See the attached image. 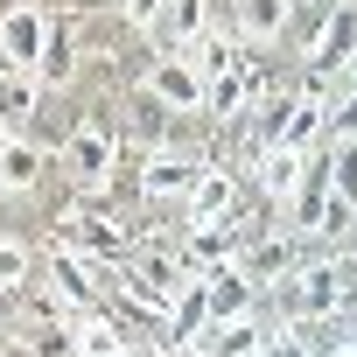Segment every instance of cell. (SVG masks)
Here are the masks:
<instances>
[{"mask_svg": "<svg viewBox=\"0 0 357 357\" xmlns=\"http://www.w3.org/2000/svg\"><path fill=\"white\" fill-rule=\"evenodd\" d=\"M119 168V133L98 119V112H77L70 140H63V175H70V197H105Z\"/></svg>", "mask_w": 357, "mask_h": 357, "instance_id": "6da1fadb", "label": "cell"}, {"mask_svg": "<svg viewBox=\"0 0 357 357\" xmlns=\"http://www.w3.org/2000/svg\"><path fill=\"white\" fill-rule=\"evenodd\" d=\"M343 301V259H308L273 287V322H322Z\"/></svg>", "mask_w": 357, "mask_h": 357, "instance_id": "7a4b0ae2", "label": "cell"}, {"mask_svg": "<svg viewBox=\"0 0 357 357\" xmlns=\"http://www.w3.org/2000/svg\"><path fill=\"white\" fill-rule=\"evenodd\" d=\"M211 175V154L204 147H161V154H147L140 161V197L147 204H175L183 211L190 204V190Z\"/></svg>", "mask_w": 357, "mask_h": 357, "instance_id": "3957f363", "label": "cell"}, {"mask_svg": "<svg viewBox=\"0 0 357 357\" xmlns=\"http://www.w3.org/2000/svg\"><path fill=\"white\" fill-rule=\"evenodd\" d=\"M50 43H56V15H43L36 0H15V8H0V56H8L15 70L43 77Z\"/></svg>", "mask_w": 357, "mask_h": 357, "instance_id": "277c9868", "label": "cell"}, {"mask_svg": "<svg viewBox=\"0 0 357 357\" xmlns=\"http://www.w3.org/2000/svg\"><path fill=\"white\" fill-rule=\"evenodd\" d=\"M211 22H218V0H168L147 29V43H154V56H190L211 36Z\"/></svg>", "mask_w": 357, "mask_h": 357, "instance_id": "5b68a950", "label": "cell"}, {"mask_svg": "<svg viewBox=\"0 0 357 357\" xmlns=\"http://www.w3.org/2000/svg\"><path fill=\"white\" fill-rule=\"evenodd\" d=\"M140 84H147L168 112H211V84L197 77V63H190V56H154Z\"/></svg>", "mask_w": 357, "mask_h": 357, "instance_id": "8992f818", "label": "cell"}, {"mask_svg": "<svg viewBox=\"0 0 357 357\" xmlns=\"http://www.w3.org/2000/svg\"><path fill=\"white\" fill-rule=\"evenodd\" d=\"M238 175L231 168H211L204 183L190 190V204H183V231H204V225H238Z\"/></svg>", "mask_w": 357, "mask_h": 357, "instance_id": "52a82bcc", "label": "cell"}, {"mask_svg": "<svg viewBox=\"0 0 357 357\" xmlns=\"http://www.w3.org/2000/svg\"><path fill=\"white\" fill-rule=\"evenodd\" d=\"M266 336H273V322H266V308H252V315L211 322V329L197 336V357H259V350H266Z\"/></svg>", "mask_w": 357, "mask_h": 357, "instance_id": "ba28073f", "label": "cell"}, {"mask_svg": "<svg viewBox=\"0 0 357 357\" xmlns=\"http://www.w3.org/2000/svg\"><path fill=\"white\" fill-rule=\"evenodd\" d=\"M294 15H301V0H231V29H238L245 50L252 43H287Z\"/></svg>", "mask_w": 357, "mask_h": 357, "instance_id": "9c48e42d", "label": "cell"}, {"mask_svg": "<svg viewBox=\"0 0 357 357\" xmlns=\"http://www.w3.org/2000/svg\"><path fill=\"white\" fill-rule=\"evenodd\" d=\"M308 168H315V154H301V147H266V154L252 161V190H259L266 204H287V197L308 183Z\"/></svg>", "mask_w": 357, "mask_h": 357, "instance_id": "30bf717a", "label": "cell"}, {"mask_svg": "<svg viewBox=\"0 0 357 357\" xmlns=\"http://www.w3.org/2000/svg\"><path fill=\"white\" fill-rule=\"evenodd\" d=\"M43 168H50L43 140L36 133H8V140H0V197H29L43 183Z\"/></svg>", "mask_w": 357, "mask_h": 357, "instance_id": "8fae6325", "label": "cell"}, {"mask_svg": "<svg viewBox=\"0 0 357 357\" xmlns=\"http://www.w3.org/2000/svg\"><path fill=\"white\" fill-rule=\"evenodd\" d=\"M204 301H211V322H231V315H252L259 308V280L245 266H225V273H204Z\"/></svg>", "mask_w": 357, "mask_h": 357, "instance_id": "7c38bea8", "label": "cell"}, {"mask_svg": "<svg viewBox=\"0 0 357 357\" xmlns=\"http://www.w3.org/2000/svg\"><path fill=\"white\" fill-rule=\"evenodd\" d=\"M280 147L322 154V147H329V98H308V91H294V112H287V126H280Z\"/></svg>", "mask_w": 357, "mask_h": 357, "instance_id": "4fadbf2b", "label": "cell"}, {"mask_svg": "<svg viewBox=\"0 0 357 357\" xmlns=\"http://www.w3.org/2000/svg\"><path fill=\"white\" fill-rule=\"evenodd\" d=\"M126 350H133V329H126L112 308L77 315V357H126Z\"/></svg>", "mask_w": 357, "mask_h": 357, "instance_id": "5bb4252c", "label": "cell"}, {"mask_svg": "<svg viewBox=\"0 0 357 357\" xmlns=\"http://www.w3.org/2000/svg\"><path fill=\"white\" fill-rule=\"evenodd\" d=\"M126 133H133V140H140L147 154L175 147V133H168V105H161V98L147 91V84H140V91H133V105H126Z\"/></svg>", "mask_w": 357, "mask_h": 357, "instance_id": "9a60e30c", "label": "cell"}, {"mask_svg": "<svg viewBox=\"0 0 357 357\" xmlns=\"http://www.w3.org/2000/svg\"><path fill=\"white\" fill-rule=\"evenodd\" d=\"M315 161H322V175H329V197L357 211V140H329Z\"/></svg>", "mask_w": 357, "mask_h": 357, "instance_id": "2e32d148", "label": "cell"}, {"mask_svg": "<svg viewBox=\"0 0 357 357\" xmlns=\"http://www.w3.org/2000/svg\"><path fill=\"white\" fill-rule=\"evenodd\" d=\"M36 280V252L22 245V238H0V294H15V287H29Z\"/></svg>", "mask_w": 357, "mask_h": 357, "instance_id": "e0dca14e", "label": "cell"}, {"mask_svg": "<svg viewBox=\"0 0 357 357\" xmlns=\"http://www.w3.org/2000/svg\"><path fill=\"white\" fill-rule=\"evenodd\" d=\"M329 140H357V91H343L329 105Z\"/></svg>", "mask_w": 357, "mask_h": 357, "instance_id": "ac0fdd59", "label": "cell"}, {"mask_svg": "<svg viewBox=\"0 0 357 357\" xmlns=\"http://www.w3.org/2000/svg\"><path fill=\"white\" fill-rule=\"evenodd\" d=\"M259 357H315L308 343H301V329H287V322H273V336H266V350Z\"/></svg>", "mask_w": 357, "mask_h": 357, "instance_id": "d6986e66", "label": "cell"}, {"mask_svg": "<svg viewBox=\"0 0 357 357\" xmlns=\"http://www.w3.org/2000/svg\"><path fill=\"white\" fill-rule=\"evenodd\" d=\"M161 8H168V0H126V22H133V29H140V36H147V29H154V15H161Z\"/></svg>", "mask_w": 357, "mask_h": 357, "instance_id": "ffe728a7", "label": "cell"}, {"mask_svg": "<svg viewBox=\"0 0 357 357\" xmlns=\"http://www.w3.org/2000/svg\"><path fill=\"white\" fill-rule=\"evenodd\" d=\"M343 91H357V63H350V77H343Z\"/></svg>", "mask_w": 357, "mask_h": 357, "instance_id": "44dd1931", "label": "cell"}, {"mask_svg": "<svg viewBox=\"0 0 357 357\" xmlns=\"http://www.w3.org/2000/svg\"><path fill=\"white\" fill-rule=\"evenodd\" d=\"M329 357H357V350H329Z\"/></svg>", "mask_w": 357, "mask_h": 357, "instance_id": "7402d4cb", "label": "cell"}, {"mask_svg": "<svg viewBox=\"0 0 357 357\" xmlns=\"http://www.w3.org/2000/svg\"><path fill=\"white\" fill-rule=\"evenodd\" d=\"M0 357H22V350H0Z\"/></svg>", "mask_w": 357, "mask_h": 357, "instance_id": "603a6c76", "label": "cell"}, {"mask_svg": "<svg viewBox=\"0 0 357 357\" xmlns=\"http://www.w3.org/2000/svg\"><path fill=\"white\" fill-rule=\"evenodd\" d=\"M0 301H8V294H0Z\"/></svg>", "mask_w": 357, "mask_h": 357, "instance_id": "cb8c5ba5", "label": "cell"}]
</instances>
